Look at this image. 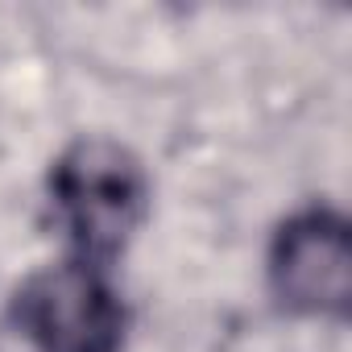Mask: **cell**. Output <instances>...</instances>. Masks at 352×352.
<instances>
[{"label": "cell", "instance_id": "cell-1", "mask_svg": "<svg viewBox=\"0 0 352 352\" xmlns=\"http://www.w3.org/2000/svg\"><path fill=\"white\" fill-rule=\"evenodd\" d=\"M50 199L83 261L96 265L137 232L145 216V174L116 141H79L50 170Z\"/></svg>", "mask_w": 352, "mask_h": 352}, {"label": "cell", "instance_id": "cell-2", "mask_svg": "<svg viewBox=\"0 0 352 352\" xmlns=\"http://www.w3.org/2000/svg\"><path fill=\"white\" fill-rule=\"evenodd\" d=\"M9 315L34 352H120L124 340V307L91 261H63L34 274Z\"/></svg>", "mask_w": 352, "mask_h": 352}, {"label": "cell", "instance_id": "cell-3", "mask_svg": "<svg viewBox=\"0 0 352 352\" xmlns=\"http://www.w3.org/2000/svg\"><path fill=\"white\" fill-rule=\"evenodd\" d=\"M270 282L282 307L298 315L344 319L352 294V253L348 224L331 212L294 216L270 253Z\"/></svg>", "mask_w": 352, "mask_h": 352}]
</instances>
